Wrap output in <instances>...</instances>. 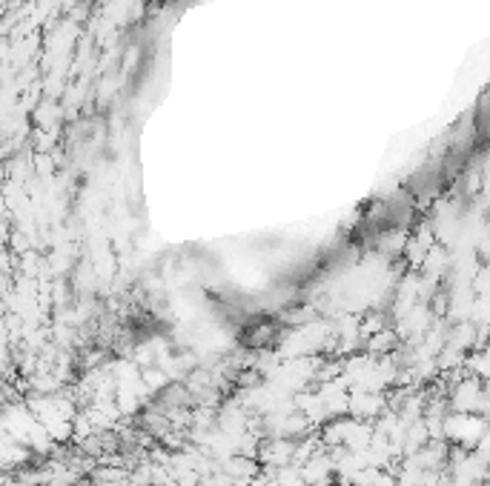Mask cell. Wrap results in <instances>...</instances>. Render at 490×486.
Segmentation results:
<instances>
[{"mask_svg": "<svg viewBox=\"0 0 490 486\" xmlns=\"http://www.w3.org/2000/svg\"><path fill=\"white\" fill-rule=\"evenodd\" d=\"M447 406L451 412H476L487 418V386L479 378L461 375L451 390H447Z\"/></svg>", "mask_w": 490, "mask_h": 486, "instance_id": "7a4b0ae2", "label": "cell"}, {"mask_svg": "<svg viewBox=\"0 0 490 486\" xmlns=\"http://www.w3.org/2000/svg\"><path fill=\"white\" fill-rule=\"evenodd\" d=\"M387 409V398L384 392H361V390H350L347 398V415L356 421H376L379 415Z\"/></svg>", "mask_w": 490, "mask_h": 486, "instance_id": "3957f363", "label": "cell"}, {"mask_svg": "<svg viewBox=\"0 0 490 486\" xmlns=\"http://www.w3.org/2000/svg\"><path fill=\"white\" fill-rule=\"evenodd\" d=\"M487 435V418L476 412H447L442 421V438L461 449H473L476 440Z\"/></svg>", "mask_w": 490, "mask_h": 486, "instance_id": "6da1fadb", "label": "cell"}, {"mask_svg": "<svg viewBox=\"0 0 490 486\" xmlns=\"http://www.w3.org/2000/svg\"><path fill=\"white\" fill-rule=\"evenodd\" d=\"M461 369H465V375H470V378L487 381V378H490L487 352H485V349H470V352L465 355V364H461Z\"/></svg>", "mask_w": 490, "mask_h": 486, "instance_id": "8992f818", "label": "cell"}, {"mask_svg": "<svg viewBox=\"0 0 490 486\" xmlns=\"http://www.w3.org/2000/svg\"><path fill=\"white\" fill-rule=\"evenodd\" d=\"M299 472H301L304 486H330L335 481V472H333V461L327 455V447L318 449L304 466H299Z\"/></svg>", "mask_w": 490, "mask_h": 486, "instance_id": "277c9868", "label": "cell"}, {"mask_svg": "<svg viewBox=\"0 0 490 486\" xmlns=\"http://www.w3.org/2000/svg\"><path fill=\"white\" fill-rule=\"evenodd\" d=\"M384 326H390V321H387V314L382 309H370V312L359 314V338H361V343L368 340L370 335L382 332Z\"/></svg>", "mask_w": 490, "mask_h": 486, "instance_id": "5b68a950", "label": "cell"}, {"mask_svg": "<svg viewBox=\"0 0 490 486\" xmlns=\"http://www.w3.org/2000/svg\"><path fill=\"white\" fill-rule=\"evenodd\" d=\"M141 383H144V390L149 392V398H156L161 390H166L173 381L166 378V372L161 369V366H147V369H141Z\"/></svg>", "mask_w": 490, "mask_h": 486, "instance_id": "52a82bcc", "label": "cell"}]
</instances>
